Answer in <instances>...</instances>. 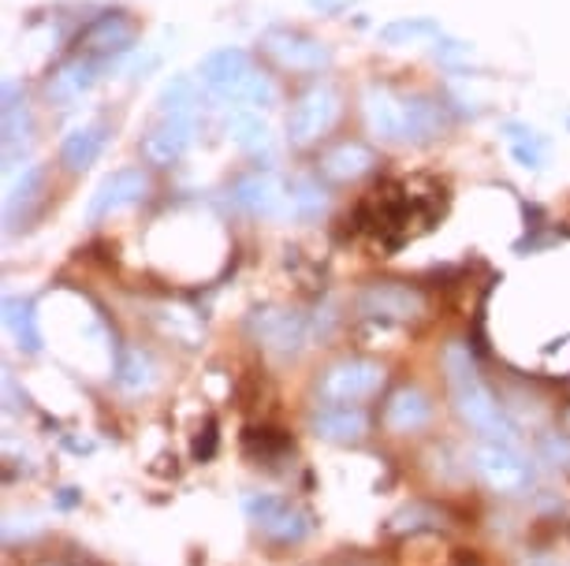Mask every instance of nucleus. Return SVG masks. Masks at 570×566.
<instances>
[{"label": "nucleus", "mask_w": 570, "mask_h": 566, "mask_svg": "<svg viewBox=\"0 0 570 566\" xmlns=\"http://www.w3.org/2000/svg\"><path fill=\"white\" fill-rule=\"evenodd\" d=\"M30 131H35V120H30L27 101H16L12 90H8V105H4V153L8 160L16 157L19 142H30Z\"/></svg>", "instance_id": "24"}, {"label": "nucleus", "mask_w": 570, "mask_h": 566, "mask_svg": "<svg viewBox=\"0 0 570 566\" xmlns=\"http://www.w3.org/2000/svg\"><path fill=\"white\" fill-rule=\"evenodd\" d=\"M381 388H384V369L370 358L336 361V366H328L317 380L321 403H351V407H362V403L373 399Z\"/></svg>", "instance_id": "5"}, {"label": "nucleus", "mask_w": 570, "mask_h": 566, "mask_svg": "<svg viewBox=\"0 0 570 566\" xmlns=\"http://www.w3.org/2000/svg\"><path fill=\"white\" fill-rule=\"evenodd\" d=\"M365 228L376 235H395L403 239L411 231V224L429 220L433 217V206H425V198L417 195L414 187H389V190H376V195L362 206Z\"/></svg>", "instance_id": "4"}, {"label": "nucleus", "mask_w": 570, "mask_h": 566, "mask_svg": "<svg viewBox=\"0 0 570 566\" xmlns=\"http://www.w3.org/2000/svg\"><path fill=\"white\" fill-rule=\"evenodd\" d=\"M94 79H98V63L90 57H75L49 79V98L57 101L60 109H68V105H75L94 87Z\"/></svg>", "instance_id": "15"}, {"label": "nucleus", "mask_w": 570, "mask_h": 566, "mask_svg": "<svg viewBox=\"0 0 570 566\" xmlns=\"http://www.w3.org/2000/svg\"><path fill=\"white\" fill-rule=\"evenodd\" d=\"M365 317H384V320H411L425 309V298L400 284H376L358 298Z\"/></svg>", "instance_id": "13"}, {"label": "nucleus", "mask_w": 570, "mask_h": 566, "mask_svg": "<svg viewBox=\"0 0 570 566\" xmlns=\"http://www.w3.org/2000/svg\"><path fill=\"white\" fill-rule=\"evenodd\" d=\"M105 135H109V127H105L101 120H90V123L75 127V131L63 138V146H60L63 165H68L71 172H82V168H90L94 160H98V153H101Z\"/></svg>", "instance_id": "17"}, {"label": "nucleus", "mask_w": 570, "mask_h": 566, "mask_svg": "<svg viewBox=\"0 0 570 566\" xmlns=\"http://www.w3.org/2000/svg\"><path fill=\"white\" fill-rule=\"evenodd\" d=\"M473 466H478L481 480H485L489 488H497V493H522V488H530V480H533L530 458H525L514 444H503V440L481 444L478 455H473Z\"/></svg>", "instance_id": "7"}, {"label": "nucleus", "mask_w": 570, "mask_h": 566, "mask_svg": "<svg viewBox=\"0 0 570 566\" xmlns=\"http://www.w3.org/2000/svg\"><path fill=\"white\" fill-rule=\"evenodd\" d=\"M340 112H343L340 90L328 87V82H314V87L295 101L292 116H287V135H292L295 146H309L336 127Z\"/></svg>", "instance_id": "6"}, {"label": "nucleus", "mask_w": 570, "mask_h": 566, "mask_svg": "<svg viewBox=\"0 0 570 566\" xmlns=\"http://www.w3.org/2000/svg\"><path fill=\"white\" fill-rule=\"evenodd\" d=\"M265 49L292 71H321L328 63V49L317 38L303 34L292 27H273L265 30Z\"/></svg>", "instance_id": "10"}, {"label": "nucleus", "mask_w": 570, "mask_h": 566, "mask_svg": "<svg viewBox=\"0 0 570 566\" xmlns=\"http://www.w3.org/2000/svg\"><path fill=\"white\" fill-rule=\"evenodd\" d=\"M41 183H46V168H41V165H30L27 172L19 176L12 187H8V198H4L8 220H16V217H19V209H27L30 201H35V198L41 195Z\"/></svg>", "instance_id": "25"}, {"label": "nucleus", "mask_w": 570, "mask_h": 566, "mask_svg": "<svg viewBox=\"0 0 570 566\" xmlns=\"http://www.w3.org/2000/svg\"><path fill=\"white\" fill-rule=\"evenodd\" d=\"M287 212L298 220H314L321 209H325V195H321L317 183H309V179H295L292 187H287Z\"/></svg>", "instance_id": "26"}, {"label": "nucleus", "mask_w": 570, "mask_h": 566, "mask_svg": "<svg viewBox=\"0 0 570 566\" xmlns=\"http://www.w3.org/2000/svg\"><path fill=\"white\" fill-rule=\"evenodd\" d=\"M246 515H250V522L257 529L265 533V537L273 540H303L309 522L298 507H292L287 499L279 496H250L246 499Z\"/></svg>", "instance_id": "8"}, {"label": "nucleus", "mask_w": 570, "mask_h": 566, "mask_svg": "<svg viewBox=\"0 0 570 566\" xmlns=\"http://www.w3.org/2000/svg\"><path fill=\"white\" fill-rule=\"evenodd\" d=\"M365 127L384 142H429L448 127L444 105L425 93H400L392 87L365 90Z\"/></svg>", "instance_id": "1"}, {"label": "nucleus", "mask_w": 570, "mask_h": 566, "mask_svg": "<svg viewBox=\"0 0 570 566\" xmlns=\"http://www.w3.org/2000/svg\"><path fill=\"white\" fill-rule=\"evenodd\" d=\"M250 328H254L257 344L276 350V355H284V358L298 355V350L306 347V336H309L306 320L298 314H287V309H265V314H257L250 320Z\"/></svg>", "instance_id": "11"}, {"label": "nucleus", "mask_w": 570, "mask_h": 566, "mask_svg": "<svg viewBox=\"0 0 570 566\" xmlns=\"http://www.w3.org/2000/svg\"><path fill=\"white\" fill-rule=\"evenodd\" d=\"M202 87L213 98L235 105V109H268L276 101V87L268 75H257L254 60L243 49H217L202 60Z\"/></svg>", "instance_id": "3"}, {"label": "nucleus", "mask_w": 570, "mask_h": 566, "mask_svg": "<svg viewBox=\"0 0 570 566\" xmlns=\"http://www.w3.org/2000/svg\"><path fill=\"white\" fill-rule=\"evenodd\" d=\"M190 135H195V120H179V116H157V123L149 127L142 138V153L149 165H176V160L187 153Z\"/></svg>", "instance_id": "12"}, {"label": "nucleus", "mask_w": 570, "mask_h": 566, "mask_svg": "<svg viewBox=\"0 0 570 566\" xmlns=\"http://www.w3.org/2000/svg\"><path fill=\"white\" fill-rule=\"evenodd\" d=\"M370 168H373V153L358 142H340L321 157V172H325L328 179H340V183L365 176Z\"/></svg>", "instance_id": "20"}, {"label": "nucleus", "mask_w": 570, "mask_h": 566, "mask_svg": "<svg viewBox=\"0 0 570 566\" xmlns=\"http://www.w3.org/2000/svg\"><path fill=\"white\" fill-rule=\"evenodd\" d=\"M228 131L232 138L239 142L243 149H250V153H257V149H268V123L262 120V112L257 109H239L232 116V123H228Z\"/></svg>", "instance_id": "23"}, {"label": "nucleus", "mask_w": 570, "mask_h": 566, "mask_svg": "<svg viewBox=\"0 0 570 566\" xmlns=\"http://www.w3.org/2000/svg\"><path fill=\"white\" fill-rule=\"evenodd\" d=\"M232 201L235 206H243L246 212H276L279 209V201H287V195L279 190V183L273 176H265V172H250V176H243L239 183L232 187Z\"/></svg>", "instance_id": "16"}, {"label": "nucleus", "mask_w": 570, "mask_h": 566, "mask_svg": "<svg viewBox=\"0 0 570 566\" xmlns=\"http://www.w3.org/2000/svg\"><path fill=\"white\" fill-rule=\"evenodd\" d=\"M160 116H179V120H195L198 112V87L195 79H171L160 93Z\"/></svg>", "instance_id": "22"}, {"label": "nucleus", "mask_w": 570, "mask_h": 566, "mask_svg": "<svg viewBox=\"0 0 570 566\" xmlns=\"http://www.w3.org/2000/svg\"><path fill=\"white\" fill-rule=\"evenodd\" d=\"M138 380L149 384V358L138 355V350H131L127 361L120 366V384H124V388H138Z\"/></svg>", "instance_id": "27"}, {"label": "nucleus", "mask_w": 570, "mask_h": 566, "mask_svg": "<svg viewBox=\"0 0 570 566\" xmlns=\"http://www.w3.org/2000/svg\"><path fill=\"white\" fill-rule=\"evenodd\" d=\"M365 429H370V418H365L362 407H351V403H325L314 414V433L325 436V440L351 444L365 436Z\"/></svg>", "instance_id": "14"}, {"label": "nucleus", "mask_w": 570, "mask_h": 566, "mask_svg": "<svg viewBox=\"0 0 570 566\" xmlns=\"http://www.w3.org/2000/svg\"><path fill=\"white\" fill-rule=\"evenodd\" d=\"M444 373H448V384H451V395H455V407L462 414V421H470L473 429H478L481 436H489V440L514 444L511 418L503 414V407L497 403V395H492L489 384L481 380L470 350L462 344H451L444 350Z\"/></svg>", "instance_id": "2"}, {"label": "nucleus", "mask_w": 570, "mask_h": 566, "mask_svg": "<svg viewBox=\"0 0 570 566\" xmlns=\"http://www.w3.org/2000/svg\"><path fill=\"white\" fill-rule=\"evenodd\" d=\"M4 320H8V328H12V336L19 339V347H23V350H38L41 347L35 306H30L27 298H8V302H4Z\"/></svg>", "instance_id": "21"}, {"label": "nucleus", "mask_w": 570, "mask_h": 566, "mask_svg": "<svg viewBox=\"0 0 570 566\" xmlns=\"http://www.w3.org/2000/svg\"><path fill=\"white\" fill-rule=\"evenodd\" d=\"M131 38H135V30L124 16H105L86 30V57L90 60L116 57V52H124L131 46Z\"/></svg>", "instance_id": "18"}, {"label": "nucleus", "mask_w": 570, "mask_h": 566, "mask_svg": "<svg viewBox=\"0 0 570 566\" xmlns=\"http://www.w3.org/2000/svg\"><path fill=\"white\" fill-rule=\"evenodd\" d=\"M146 195H149V179L142 168H124V172H112L98 187V195H94L90 206H86V217L105 220V217H112V212L138 206Z\"/></svg>", "instance_id": "9"}, {"label": "nucleus", "mask_w": 570, "mask_h": 566, "mask_svg": "<svg viewBox=\"0 0 570 566\" xmlns=\"http://www.w3.org/2000/svg\"><path fill=\"white\" fill-rule=\"evenodd\" d=\"M429 421V399L417 388H400L384 407V425L395 433H414Z\"/></svg>", "instance_id": "19"}]
</instances>
